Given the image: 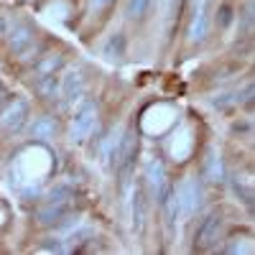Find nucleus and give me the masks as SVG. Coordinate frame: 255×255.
<instances>
[{
  "instance_id": "obj_7",
  "label": "nucleus",
  "mask_w": 255,
  "mask_h": 255,
  "mask_svg": "<svg viewBox=\"0 0 255 255\" xmlns=\"http://www.w3.org/2000/svg\"><path fill=\"white\" fill-rule=\"evenodd\" d=\"M95 3H97V5H102V3H108V0H95Z\"/></svg>"
},
{
  "instance_id": "obj_6",
  "label": "nucleus",
  "mask_w": 255,
  "mask_h": 255,
  "mask_svg": "<svg viewBox=\"0 0 255 255\" xmlns=\"http://www.w3.org/2000/svg\"><path fill=\"white\" fill-rule=\"evenodd\" d=\"M148 3H151V0H130V15H133V18L143 15L145 8H148Z\"/></svg>"
},
{
  "instance_id": "obj_3",
  "label": "nucleus",
  "mask_w": 255,
  "mask_h": 255,
  "mask_svg": "<svg viewBox=\"0 0 255 255\" xmlns=\"http://www.w3.org/2000/svg\"><path fill=\"white\" fill-rule=\"evenodd\" d=\"M95 118H97V110L92 108H84L79 115H77V120H74V128H72V135H74V140H84L90 133H92V128H95Z\"/></svg>"
},
{
  "instance_id": "obj_5",
  "label": "nucleus",
  "mask_w": 255,
  "mask_h": 255,
  "mask_svg": "<svg viewBox=\"0 0 255 255\" xmlns=\"http://www.w3.org/2000/svg\"><path fill=\"white\" fill-rule=\"evenodd\" d=\"M220 230V220L217 217H209L207 222H204V227H202V232H199V240H202V245H209L212 240L209 238H215V232Z\"/></svg>"
},
{
  "instance_id": "obj_4",
  "label": "nucleus",
  "mask_w": 255,
  "mask_h": 255,
  "mask_svg": "<svg viewBox=\"0 0 255 255\" xmlns=\"http://www.w3.org/2000/svg\"><path fill=\"white\" fill-rule=\"evenodd\" d=\"M189 153H191V133L184 128V130L174 138V143H171V156L176 161H186Z\"/></svg>"
},
{
  "instance_id": "obj_2",
  "label": "nucleus",
  "mask_w": 255,
  "mask_h": 255,
  "mask_svg": "<svg viewBox=\"0 0 255 255\" xmlns=\"http://www.w3.org/2000/svg\"><path fill=\"white\" fill-rule=\"evenodd\" d=\"M174 199H176L179 220H189V217L197 212V207H199V186H197V181H194V179H186V181L176 189Z\"/></svg>"
},
{
  "instance_id": "obj_1",
  "label": "nucleus",
  "mask_w": 255,
  "mask_h": 255,
  "mask_svg": "<svg viewBox=\"0 0 255 255\" xmlns=\"http://www.w3.org/2000/svg\"><path fill=\"white\" fill-rule=\"evenodd\" d=\"M176 120V110L171 105H153V108H148L140 118V128L148 133V135H158V133H166L168 128L174 125Z\"/></svg>"
}]
</instances>
